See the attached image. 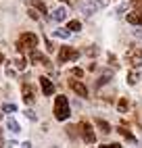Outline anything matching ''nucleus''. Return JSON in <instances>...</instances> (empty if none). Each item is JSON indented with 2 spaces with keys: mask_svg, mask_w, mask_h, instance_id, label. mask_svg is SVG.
Wrapping results in <instances>:
<instances>
[{
  "mask_svg": "<svg viewBox=\"0 0 142 148\" xmlns=\"http://www.w3.org/2000/svg\"><path fill=\"white\" fill-rule=\"evenodd\" d=\"M69 29H54V32H52V36L54 38H61V40H69Z\"/></svg>",
  "mask_w": 142,
  "mask_h": 148,
  "instance_id": "nucleus-13",
  "label": "nucleus"
},
{
  "mask_svg": "<svg viewBox=\"0 0 142 148\" xmlns=\"http://www.w3.org/2000/svg\"><path fill=\"white\" fill-rule=\"evenodd\" d=\"M69 88H71V90H73L77 96H88V88L82 84V82H77V79H69Z\"/></svg>",
  "mask_w": 142,
  "mask_h": 148,
  "instance_id": "nucleus-6",
  "label": "nucleus"
},
{
  "mask_svg": "<svg viewBox=\"0 0 142 148\" xmlns=\"http://www.w3.org/2000/svg\"><path fill=\"white\" fill-rule=\"evenodd\" d=\"M94 11H96V6H94V4H84V15H86V17H90Z\"/></svg>",
  "mask_w": 142,
  "mask_h": 148,
  "instance_id": "nucleus-21",
  "label": "nucleus"
},
{
  "mask_svg": "<svg viewBox=\"0 0 142 148\" xmlns=\"http://www.w3.org/2000/svg\"><path fill=\"white\" fill-rule=\"evenodd\" d=\"M40 86H42V94L44 96H52L54 86H52V82H50L48 77H40Z\"/></svg>",
  "mask_w": 142,
  "mask_h": 148,
  "instance_id": "nucleus-7",
  "label": "nucleus"
},
{
  "mask_svg": "<svg viewBox=\"0 0 142 148\" xmlns=\"http://www.w3.org/2000/svg\"><path fill=\"white\" fill-rule=\"evenodd\" d=\"M23 100H25L27 104L34 102V90H32L29 86H23Z\"/></svg>",
  "mask_w": 142,
  "mask_h": 148,
  "instance_id": "nucleus-12",
  "label": "nucleus"
},
{
  "mask_svg": "<svg viewBox=\"0 0 142 148\" xmlns=\"http://www.w3.org/2000/svg\"><path fill=\"white\" fill-rule=\"evenodd\" d=\"M125 61L132 65V67H142V50H140V48L138 46H132L130 48V50L125 52Z\"/></svg>",
  "mask_w": 142,
  "mask_h": 148,
  "instance_id": "nucleus-3",
  "label": "nucleus"
},
{
  "mask_svg": "<svg viewBox=\"0 0 142 148\" xmlns=\"http://www.w3.org/2000/svg\"><path fill=\"white\" fill-rule=\"evenodd\" d=\"M111 79V73H105V75H100V79L96 82V86H103V84H107Z\"/></svg>",
  "mask_w": 142,
  "mask_h": 148,
  "instance_id": "nucleus-22",
  "label": "nucleus"
},
{
  "mask_svg": "<svg viewBox=\"0 0 142 148\" xmlns=\"http://www.w3.org/2000/svg\"><path fill=\"white\" fill-rule=\"evenodd\" d=\"M38 46V36L36 34H21L19 36V40H17V50H34V48Z\"/></svg>",
  "mask_w": 142,
  "mask_h": 148,
  "instance_id": "nucleus-2",
  "label": "nucleus"
},
{
  "mask_svg": "<svg viewBox=\"0 0 142 148\" xmlns=\"http://www.w3.org/2000/svg\"><path fill=\"white\" fill-rule=\"evenodd\" d=\"M29 58H32L34 63H36V61H40L44 67H50V61H48V58H46L44 54H40V52L36 50V48H34V50H29Z\"/></svg>",
  "mask_w": 142,
  "mask_h": 148,
  "instance_id": "nucleus-8",
  "label": "nucleus"
},
{
  "mask_svg": "<svg viewBox=\"0 0 142 148\" xmlns=\"http://www.w3.org/2000/svg\"><path fill=\"white\" fill-rule=\"evenodd\" d=\"M2 61H4V54H2V52H0V63H2Z\"/></svg>",
  "mask_w": 142,
  "mask_h": 148,
  "instance_id": "nucleus-30",
  "label": "nucleus"
},
{
  "mask_svg": "<svg viewBox=\"0 0 142 148\" xmlns=\"http://www.w3.org/2000/svg\"><path fill=\"white\" fill-rule=\"evenodd\" d=\"M25 117H27V119H32V121H36V113H34V111H29V108L25 111Z\"/></svg>",
  "mask_w": 142,
  "mask_h": 148,
  "instance_id": "nucleus-26",
  "label": "nucleus"
},
{
  "mask_svg": "<svg viewBox=\"0 0 142 148\" xmlns=\"http://www.w3.org/2000/svg\"><path fill=\"white\" fill-rule=\"evenodd\" d=\"M15 67L19 69V71H23V69H25V58L23 56H17L15 58Z\"/></svg>",
  "mask_w": 142,
  "mask_h": 148,
  "instance_id": "nucleus-18",
  "label": "nucleus"
},
{
  "mask_svg": "<svg viewBox=\"0 0 142 148\" xmlns=\"http://www.w3.org/2000/svg\"><path fill=\"white\" fill-rule=\"evenodd\" d=\"M96 125H98V130L103 132V134H109L111 132V125L107 121H103V119H96Z\"/></svg>",
  "mask_w": 142,
  "mask_h": 148,
  "instance_id": "nucleus-15",
  "label": "nucleus"
},
{
  "mask_svg": "<svg viewBox=\"0 0 142 148\" xmlns=\"http://www.w3.org/2000/svg\"><path fill=\"white\" fill-rule=\"evenodd\" d=\"M71 73H73L75 77H84V71H82V69H77V67H75V69H71Z\"/></svg>",
  "mask_w": 142,
  "mask_h": 148,
  "instance_id": "nucleus-25",
  "label": "nucleus"
},
{
  "mask_svg": "<svg viewBox=\"0 0 142 148\" xmlns=\"http://www.w3.org/2000/svg\"><path fill=\"white\" fill-rule=\"evenodd\" d=\"M96 2H98V4H100V6H107V4H109V2H111V0H96Z\"/></svg>",
  "mask_w": 142,
  "mask_h": 148,
  "instance_id": "nucleus-27",
  "label": "nucleus"
},
{
  "mask_svg": "<svg viewBox=\"0 0 142 148\" xmlns=\"http://www.w3.org/2000/svg\"><path fill=\"white\" fill-rule=\"evenodd\" d=\"M128 23H132V25H142V13H138V11L128 13Z\"/></svg>",
  "mask_w": 142,
  "mask_h": 148,
  "instance_id": "nucleus-11",
  "label": "nucleus"
},
{
  "mask_svg": "<svg viewBox=\"0 0 142 148\" xmlns=\"http://www.w3.org/2000/svg\"><path fill=\"white\" fill-rule=\"evenodd\" d=\"M119 111H121V113L128 111V100H125V98H121V100H119Z\"/></svg>",
  "mask_w": 142,
  "mask_h": 148,
  "instance_id": "nucleus-23",
  "label": "nucleus"
},
{
  "mask_svg": "<svg viewBox=\"0 0 142 148\" xmlns=\"http://www.w3.org/2000/svg\"><path fill=\"white\" fill-rule=\"evenodd\" d=\"M15 111H17L15 104H11V102H4L2 104V113H15Z\"/></svg>",
  "mask_w": 142,
  "mask_h": 148,
  "instance_id": "nucleus-20",
  "label": "nucleus"
},
{
  "mask_svg": "<svg viewBox=\"0 0 142 148\" xmlns=\"http://www.w3.org/2000/svg\"><path fill=\"white\" fill-rule=\"evenodd\" d=\"M119 134H121V136H123V138H128V140H130V142H134V140H136V138H134V136H132V132H130V130H125V127H119Z\"/></svg>",
  "mask_w": 142,
  "mask_h": 148,
  "instance_id": "nucleus-17",
  "label": "nucleus"
},
{
  "mask_svg": "<svg viewBox=\"0 0 142 148\" xmlns=\"http://www.w3.org/2000/svg\"><path fill=\"white\" fill-rule=\"evenodd\" d=\"M52 19H54V21H65V19H67V8L65 6L54 8V11H52Z\"/></svg>",
  "mask_w": 142,
  "mask_h": 148,
  "instance_id": "nucleus-10",
  "label": "nucleus"
},
{
  "mask_svg": "<svg viewBox=\"0 0 142 148\" xmlns=\"http://www.w3.org/2000/svg\"><path fill=\"white\" fill-rule=\"evenodd\" d=\"M21 148H32V144H29V142H23V144H21Z\"/></svg>",
  "mask_w": 142,
  "mask_h": 148,
  "instance_id": "nucleus-28",
  "label": "nucleus"
},
{
  "mask_svg": "<svg viewBox=\"0 0 142 148\" xmlns=\"http://www.w3.org/2000/svg\"><path fill=\"white\" fill-rule=\"evenodd\" d=\"M69 32H79V29H82V23L79 21H69Z\"/></svg>",
  "mask_w": 142,
  "mask_h": 148,
  "instance_id": "nucleus-19",
  "label": "nucleus"
},
{
  "mask_svg": "<svg viewBox=\"0 0 142 148\" xmlns=\"http://www.w3.org/2000/svg\"><path fill=\"white\" fill-rule=\"evenodd\" d=\"M69 115H71V111H69V98L67 96H57L54 98V117L59 121H65V119H69Z\"/></svg>",
  "mask_w": 142,
  "mask_h": 148,
  "instance_id": "nucleus-1",
  "label": "nucleus"
},
{
  "mask_svg": "<svg viewBox=\"0 0 142 148\" xmlns=\"http://www.w3.org/2000/svg\"><path fill=\"white\" fill-rule=\"evenodd\" d=\"M61 2H67V0H61Z\"/></svg>",
  "mask_w": 142,
  "mask_h": 148,
  "instance_id": "nucleus-33",
  "label": "nucleus"
},
{
  "mask_svg": "<svg viewBox=\"0 0 142 148\" xmlns=\"http://www.w3.org/2000/svg\"><path fill=\"white\" fill-rule=\"evenodd\" d=\"M6 130L11 132V134H19V132H21V125H19V121H17V119L8 117V119H6Z\"/></svg>",
  "mask_w": 142,
  "mask_h": 148,
  "instance_id": "nucleus-9",
  "label": "nucleus"
},
{
  "mask_svg": "<svg viewBox=\"0 0 142 148\" xmlns=\"http://www.w3.org/2000/svg\"><path fill=\"white\" fill-rule=\"evenodd\" d=\"M77 127H79V136H82L88 144H94V142H96V134H94L92 125H90L88 121H79V125H77Z\"/></svg>",
  "mask_w": 142,
  "mask_h": 148,
  "instance_id": "nucleus-4",
  "label": "nucleus"
},
{
  "mask_svg": "<svg viewBox=\"0 0 142 148\" xmlns=\"http://www.w3.org/2000/svg\"><path fill=\"white\" fill-rule=\"evenodd\" d=\"M138 79H140V73H138V71H130V73H128V84H130V86H136Z\"/></svg>",
  "mask_w": 142,
  "mask_h": 148,
  "instance_id": "nucleus-14",
  "label": "nucleus"
},
{
  "mask_svg": "<svg viewBox=\"0 0 142 148\" xmlns=\"http://www.w3.org/2000/svg\"><path fill=\"white\" fill-rule=\"evenodd\" d=\"M77 56H79V52H77V50H73V48H69V46H63V48H61V52H59V63L75 61Z\"/></svg>",
  "mask_w": 142,
  "mask_h": 148,
  "instance_id": "nucleus-5",
  "label": "nucleus"
},
{
  "mask_svg": "<svg viewBox=\"0 0 142 148\" xmlns=\"http://www.w3.org/2000/svg\"><path fill=\"white\" fill-rule=\"evenodd\" d=\"M138 4H140V6H142V0H138Z\"/></svg>",
  "mask_w": 142,
  "mask_h": 148,
  "instance_id": "nucleus-32",
  "label": "nucleus"
},
{
  "mask_svg": "<svg viewBox=\"0 0 142 148\" xmlns=\"http://www.w3.org/2000/svg\"><path fill=\"white\" fill-rule=\"evenodd\" d=\"M32 4H34V6L38 8V11H40V13H44V15L48 13V11H46V4L42 2V0H32Z\"/></svg>",
  "mask_w": 142,
  "mask_h": 148,
  "instance_id": "nucleus-16",
  "label": "nucleus"
},
{
  "mask_svg": "<svg viewBox=\"0 0 142 148\" xmlns=\"http://www.w3.org/2000/svg\"><path fill=\"white\" fill-rule=\"evenodd\" d=\"M111 148H121V146L119 144H111Z\"/></svg>",
  "mask_w": 142,
  "mask_h": 148,
  "instance_id": "nucleus-29",
  "label": "nucleus"
},
{
  "mask_svg": "<svg viewBox=\"0 0 142 148\" xmlns=\"http://www.w3.org/2000/svg\"><path fill=\"white\" fill-rule=\"evenodd\" d=\"M27 15H29V17H32V19H36V21H38V19H40V15L36 13V8H29V11H27Z\"/></svg>",
  "mask_w": 142,
  "mask_h": 148,
  "instance_id": "nucleus-24",
  "label": "nucleus"
},
{
  "mask_svg": "<svg viewBox=\"0 0 142 148\" xmlns=\"http://www.w3.org/2000/svg\"><path fill=\"white\" fill-rule=\"evenodd\" d=\"M100 148H111V144H107V146H100Z\"/></svg>",
  "mask_w": 142,
  "mask_h": 148,
  "instance_id": "nucleus-31",
  "label": "nucleus"
}]
</instances>
